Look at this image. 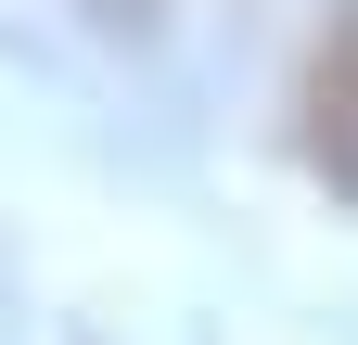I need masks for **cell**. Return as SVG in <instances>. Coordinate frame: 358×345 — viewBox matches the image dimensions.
<instances>
[{"label":"cell","mask_w":358,"mask_h":345,"mask_svg":"<svg viewBox=\"0 0 358 345\" xmlns=\"http://www.w3.org/2000/svg\"><path fill=\"white\" fill-rule=\"evenodd\" d=\"M294 154L333 205H358V0H333V26L294 64Z\"/></svg>","instance_id":"obj_1"},{"label":"cell","mask_w":358,"mask_h":345,"mask_svg":"<svg viewBox=\"0 0 358 345\" xmlns=\"http://www.w3.org/2000/svg\"><path fill=\"white\" fill-rule=\"evenodd\" d=\"M90 26H154V0H77Z\"/></svg>","instance_id":"obj_2"}]
</instances>
